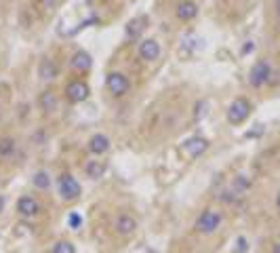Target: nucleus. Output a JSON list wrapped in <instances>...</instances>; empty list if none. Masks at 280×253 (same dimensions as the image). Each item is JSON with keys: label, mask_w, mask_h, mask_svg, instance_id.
<instances>
[{"label": "nucleus", "mask_w": 280, "mask_h": 253, "mask_svg": "<svg viewBox=\"0 0 280 253\" xmlns=\"http://www.w3.org/2000/svg\"><path fill=\"white\" fill-rule=\"evenodd\" d=\"M272 253H280V241L274 245V251H272Z\"/></svg>", "instance_id": "nucleus-29"}, {"label": "nucleus", "mask_w": 280, "mask_h": 253, "mask_svg": "<svg viewBox=\"0 0 280 253\" xmlns=\"http://www.w3.org/2000/svg\"><path fill=\"white\" fill-rule=\"evenodd\" d=\"M15 152V139L13 137H0V158H9Z\"/></svg>", "instance_id": "nucleus-19"}, {"label": "nucleus", "mask_w": 280, "mask_h": 253, "mask_svg": "<svg viewBox=\"0 0 280 253\" xmlns=\"http://www.w3.org/2000/svg\"><path fill=\"white\" fill-rule=\"evenodd\" d=\"M57 74H59V70H57V63H55L51 57H43L38 63V76H40V80H45V82H51L57 78Z\"/></svg>", "instance_id": "nucleus-13"}, {"label": "nucleus", "mask_w": 280, "mask_h": 253, "mask_svg": "<svg viewBox=\"0 0 280 253\" xmlns=\"http://www.w3.org/2000/svg\"><path fill=\"white\" fill-rule=\"evenodd\" d=\"M68 224H70V228H72V230H78V228L82 226V215H78V213H70Z\"/></svg>", "instance_id": "nucleus-22"}, {"label": "nucleus", "mask_w": 280, "mask_h": 253, "mask_svg": "<svg viewBox=\"0 0 280 253\" xmlns=\"http://www.w3.org/2000/svg\"><path fill=\"white\" fill-rule=\"evenodd\" d=\"M272 76H274V72H272V63L268 59H259L249 72V84L253 89H261L272 80Z\"/></svg>", "instance_id": "nucleus-3"}, {"label": "nucleus", "mask_w": 280, "mask_h": 253, "mask_svg": "<svg viewBox=\"0 0 280 253\" xmlns=\"http://www.w3.org/2000/svg\"><path fill=\"white\" fill-rule=\"evenodd\" d=\"M137 53H139V59L145 61V63L156 61L160 57V45H158V40L156 38H143L141 42H139Z\"/></svg>", "instance_id": "nucleus-8"}, {"label": "nucleus", "mask_w": 280, "mask_h": 253, "mask_svg": "<svg viewBox=\"0 0 280 253\" xmlns=\"http://www.w3.org/2000/svg\"><path fill=\"white\" fill-rule=\"evenodd\" d=\"M207 108H209L207 101H198V103H196V112H194V118H196V121H198V118H205Z\"/></svg>", "instance_id": "nucleus-23"}, {"label": "nucleus", "mask_w": 280, "mask_h": 253, "mask_svg": "<svg viewBox=\"0 0 280 253\" xmlns=\"http://www.w3.org/2000/svg\"><path fill=\"white\" fill-rule=\"evenodd\" d=\"M2 209H4V196H0V213H2Z\"/></svg>", "instance_id": "nucleus-28"}, {"label": "nucleus", "mask_w": 280, "mask_h": 253, "mask_svg": "<svg viewBox=\"0 0 280 253\" xmlns=\"http://www.w3.org/2000/svg\"><path fill=\"white\" fill-rule=\"evenodd\" d=\"M106 87L108 91L114 97H122V95H127L129 93V89H131V80L124 76L122 72H110L106 76Z\"/></svg>", "instance_id": "nucleus-6"}, {"label": "nucleus", "mask_w": 280, "mask_h": 253, "mask_svg": "<svg viewBox=\"0 0 280 253\" xmlns=\"http://www.w3.org/2000/svg\"><path fill=\"white\" fill-rule=\"evenodd\" d=\"M276 209H278V213H280V192L276 194Z\"/></svg>", "instance_id": "nucleus-26"}, {"label": "nucleus", "mask_w": 280, "mask_h": 253, "mask_svg": "<svg viewBox=\"0 0 280 253\" xmlns=\"http://www.w3.org/2000/svg\"><path fill=\"white\" fill-rule=\"evenodd\" d=\"M106 171H108V167L99 158H97V160H89V163L85 165V173H87L89 179H101L103 175H106Z\"/></svg>", "instance_id": "nucleus-16"}, {"label": "nucleus", "mask_w": 280, "mask_h": 253, "mask_svg": "<svg viewBox=\"0 0 280 253\" xmlns=\"http://www.w3.org/2000/svg\"><path fill=\"white\" fill-rule=\"evenodd\" d=\"M274 4H276V13H278V17H280V0H274Z\"/></svg>", "instance_id": "nucleus-27"}, {"label": "nucleus", "mask_w": 280, "mask_h": 253, "mask_svg": "<svg viewBox=\"0 0 280 253\" xmlns=\"http://www.w3.org/2000/svg\"><path fill=\"white\" fill-rule=\"evenodd\" d=\"M175 15H177L179 21H192L198 17V4L194 0H181L175 9Z\"/></svg>", "instance_id": "nucleus-12"}, {"label": "nucleus", "mask_w": 280, "mask_h": 253, "mask_svg": "<svg viewBox=\"0 0 280 253\" xmlns=\"http://www.w3.org/2000/svg\"><path fill=\"white\" fill-rule=\"evenodd\" d=\"M70 66H72V70H76V72H87V70H91V66H93V59H91V55L87 51H76L72 55V59H70Z\"/></svg>", "instance_id": "nucleus-15"}, {"label": "nucleus", "mask_w": 280, "mask_h": 253, "mask_svg": "<svg viewBox=\"0 0 280 253\" xmlns=\"http://www.w3.org/2000/svg\"><path fill=\"white\" fill-rule=\"evenodd\" d=\"M0 116H2V112H0Z\"/></svg>", "instance_id": "nucleus-30"}, {"label": "nucleus", "mask_w": 280, "mask_h": 253, "mask_svg": "<svg viewBox=\"0 0 280 253\" xmlns=\"http://www.w3.org/2000/svg\"><path fill=\"white\" fill-rule=\"evenodd\" d=\"M61 2H64V0H40V4H43L45 11H55Z\"/></svg>", "instance_id": "nucleus-24"}, {"label": "nucleus", "mask_w": 280, "mask_h": 253, "mask_svg": "<svg viewBox=\"0 0 280 253\" xmlns=\"http://www.w3.org/2000/svg\"><path fill=\"white\" fill-rule=\"evenodd\" d=\"M135 230H137V220L133 215L129 213H120V215H116V220H114V232L118 236H131V234H135Z\"/></svg>", "instance_id": "nucleus-10"}, {"label": "nucleus", "mask_w": 280, "mask_h": 253, "mask_svg": "<svg viewBox=\"0 0 280 253\" xmlns=\"http://www.w3.org/2000/svg\"><path fill=\"white\" fill-rule=\"evenodd\" d=\"M89 95H91V87H89L85 80H72V82H68V87H66L68 101L82 103V101L89 100Z\"/></svg>", "instance_id": "nucleus-7"}, {"label": "nucleus", "mask_w": 280, "mask_h": 253, "mask_svg": "<svg viewBox=\"0 0 280 253\" xmlns=\"http://www.w3.org/2000/svg\"><path fill=\"white\" fill-rule=\"evenodd\" d=\"M87 148H89V152L93 154V156L99 158V156H103V154L110 150V137L103 135V133H95V135L89 139Z\"/></svg>", "instance_id": "nucleus-11"}, {"label": "nucleus", "mask_w": 280, "mask_h": 253, "mask_svg": "<svg viewBox=\"0 0 280 253\" xmlns=\"http://www.w3.org/2000/svg\"><path fill=\"white\" fill-rule=\"evenodd\" d=\"M221 222H223V215H221V211H217V209H205L202 213L198 215V220H196V230L200 232V234H215L217 230H219L221 226Z\"/></svg>", "instance_id": "nucleus-1"}, {"label": "nucleus", "mask_w": 280, "mask_h": 253, "mask_svg": "<svg viewBox=\"0 0 280 253\" xmlns=\"http://www.w3.org/2000/svg\"><path fill=\"white\" fill-rule=\"evenodd\" d=\"M38 105L45 114H53L59 105V100H57V95H55V91H51V89L43 91V93L38 95Z\"/></svg>", "instance_id": "nucleus-14"}, {"label": "nucleus", "mask_w": 280, "mask_h": 253, "mask_svg": "<svg viewBox=\"0 0 280 253\" xmlns=\"http://www.w3.org/2000/svg\"><path fill=\"white\" fill-rule=\"evenodd\" d=\"M40 202L34 199V196H30V194H25V196H22V199L17 201V213L23 217V220H32V217H36L38 213H40Z\"/></svg>", "instance_id": "nucleus-9"}, {"label": "nucleus", "mask_w": 280, "mask_h": 253, "mask_svg": "<svg viewBox=\"0 0 280 253\" xmlns=\"http://www.w3.org/2000/svg\"><path fill=\"white\" fill-rule=\"evenodd\" d=\"M51 253H76V247L70 241H57L53 245Z\"/></svg>", "instance_id": "nucleus-21"}, {"label": "nucleus", "mask_w": 280, "mask_h": 253, "mask_svg": "<svg viewBox=\"0 0 280 253\" xmlns=\"http://www.w3.org/2000/svg\"><path fill=\"white\" fill-rule=\"evenodd\" d=\"M145 24H148V19L145 17H135V19H131L129 24H127V27H124V34H127V38L131 40H135V38H139L141 36V32L145 30Z\"/></svg>", "instance_id": "nucleus-17"}, {"label": "nucleus", "mask_w": 280, "mask_h": 253, "mask_svg": "<svg viewBox=\"0 0 280 253\" xmlns=\"http://www.w3.org/2000/svg\"><path fill=\"white\" fill-rule=\"evenodd\" d=\"M251 188V179L247 177V175H236L234 181H232V190L236 194H244L247 190Z\"/></svg>", "instance_id": "nucleus-20"}, {"label": "nucleus", "mask_w": 280, "mask_h": 253, "mask_svg": "<svg viewBox=\"0 0 280 253\" xmlns=\"http://www.w3.org/2000/svg\"><path fill=\"white\" fill-rule=\"evenodd\" d=\"M32 184L38 190H48L51 188V175H48V171H43V169H40V171H36L32 175Z\"/></svg>", "instance_id": "nucleus-18"}, {"label": "nucleus", "mask_w": 280, "mask_h": 253, "mask_svg": "<svg viewBox=\"0 0 280 253\" xmlns=\"http://www.w3.org/2000/svg\"><path fill=\"white\" fill-rule=\"evenodd\" d=\"M244 251H247V238L240 236L236 241V253H244Z\"/></svg>", "instance_id": "nucleus-25"}, {"label": "nucleus", "mask_w": 280, "mask_h": 253, "mask_svg": "<svg viewBox=\"0 0 280 253\" xmlns=\"http://www.w3.org/2000/svg\"><path fill=\"white\" fill-rule=\"evenodd\" d=\"M57 186H59V196H61V199H64L66 202L76 201V199L80 196V192H82L78 179H76L74 175H70V173H64V175H61L59 181H57Z\"/></svg>", "instance_id": "nucleus-4"}, {"label": "nucleus", "mask_w": 280, "mask_h": 253, "mask_svg": "<svg viewBox=\"0 0 280 253\" xmlns=\"http://www.w3.org/2000/svg\"><path fill=\"white\" fill-rule=\"evenodd\" d=\"M207 150H209V139L200 137V135H192V137L184 139V144H181V152H184L187 158H192V160L202 156Z\"/></svg>", "instance_id": "nucleus-5"}, {"label": "nucleus", "mask_w": 280, "mask_h": 253, "mask_svg": "<svg viewBox=\"0 0 280 253\" xmlns=\"http://www.w3.org/2000/svg\"><path fill=\"white\" fill-rule=\"evenodd\" d=\"M251 101L249 100H244V97H236V100L228 105V110H226V118H228V123L230 125H242L247 118L251 116Z\"/></svg>", "instance_id": "nucleus-2"}]
</instances>
